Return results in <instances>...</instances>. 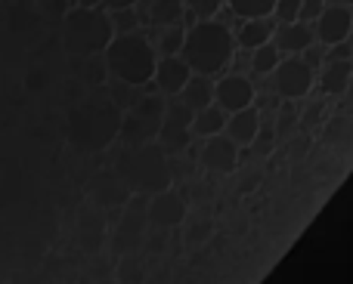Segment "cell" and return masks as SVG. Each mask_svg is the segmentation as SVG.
I'll list each match as a JSON object with an SVG mask.
<instances>
[{
	"mask_svg": "<svg viewBox=\"0 0 353 284\" xmlns=\"http://www.w3.org/2000/svg\"><path fill=\"white\" fill-rule=\"evenodd\" d=\"M332 50V59H350V43H338V47H329Z\"/></svg>",
	"mask_w": 353,
	"mask_h": 284,
	"instance_id": "obj_29",
	"label": "cell"
},
{
	"mask_svg": "<svg viewBox=\"0 0 353 284\" xmlns=\"http://www.w3.org/2000/svg\"><path fill=\"white\" fill-rule=\"evenodd\" d=\"M115 37L105 6H72L62 19V43L72 56H99Z\"/></svg>",
	"mask_w": 353,
	"mask_h": 284,
	"instance_id": "obj_4",
	"label": "cell"
},
{
	"mask_svg": "<svg viewBox=\"0 0 353 284\" xmlns=\"http://www.w3.org/2000/svg\"><path fill=\"white\" fill-rule=\"evenodd\" d=\"M180 99L189 105L192 111L205 109V105H214V84L208 74H192L186 84V90L180 93Z\"/></svg>",
	"mask_w": 353,
	"mask_h": 284,
	"instance_id": "obj_19",
	"label": "cell"
},
{
	"mask_svg": "<svg viewBox=\"0 0 353 284\" xmlns=\"http://www.w3.org/2000/svg\"><path fill=\"white\" fill-rule=\"evenodd\" d=\"M273 43L279 47L282 56H298V53H307V50L316 43V31H313V22H285V25H276V34H273Z\"/></svg>",
	"mask_w": 353,
	"mask_h": 284,
	"instance_id": "obj_12",
	"label": "cell"
},
{
	"mask_svg": "<svg viewBox=\"0 0 353 284\" xmlns=\"http://www.w3.org/2000/svg\"><path fill=\"white\" fill-rule=\"evenodd\" d=\"M230 12L236 19H270L276 10V0H226Z\"/></svg>",
	"mask_w": 353,
	"mask_h": 284,
	"instance_id": "obj_20",
	"label": "cell"
},
{
	"mask_svg": "<svg viewBox=\"0 0 353 284\" xmlns=\"http://www.w3.org/2000/svg\"><path fill=\"white\" fill-rule=\"evenodd\" d=\"M254 96H257V90L251 84V78H245V74H223L214 84V105H220L226 115L254 105Z\"/></svg>",
	"mask_w": 353,
	"mask_h": 284,
	"instance_id": "obj_8",
	"label": "cell"
},
{
	"mask_svg": "<svg viewBox=\"0 0 353 284\" xmlns=\"http://www.w3.org/2000/svg\"><path fill=\"white\" fill-rule=\"evenodd\" d=\"M103 62L109 74L124 87H146L159 65V50H155L152 37L143 31H130V34H115L112 43L105 47Z\"/></svg>",
	"mask_w": 353,
	"mask_h": 284,
	"instance_id": "obj_2",
	"label": "cell"
},
{
	"mask_svg": "<svg viewBox=\"0 0 353 284\" xmlns=\"http://www.w3.org/2000/svg\"><path fill=\"white\" fill-rule=\"evenodd\" d=\"M146 219L155 229H174V226H180L186 219V201L171 188H165V192L152 195L146 201Z\"/></svg>",
	"mask_w": 353,
	"mask_h": 284,
	"instance_id": "obj_10",
	"label": "cell"
},
{
	"mask_svg": "<svg viewBox=\"0 0 353 284\" xmlns=\"http://www.w3.org/2000/svg\"><path fill=\"white\" fill-rule=\"evenodd\" d=\"M273 34H276V25L270 19H245L236 28V43L242 50H257L273 41Z\"/></svg>",
	"mask_w": 353,
	"mask_h": 284,
	"instance_id": "obj_16",
	"label": "cell"
},
{
	"mask_svg": "<svg viewBox=\"0 0 353 284\" xmlns=\"http://www.w3.org/2000/svg\"><path fill=\"white\" fill-rule=\"evenodd\" d=\"M201 164L214 173H232L239 167V145L226 133L208 136L205 145H201Z\"/></svg>",
	"mask_w": 353,
	"mask_h": 284,
	"instance_id": "obj_11",
	"label": "cell"
},
{
	"mask_svg": "<svg viewBox=\"0 0 353 284\" xmlns=\"http://www.w3.org/2000/svg\"><path fill=\"white\" fill-rule=\"evenodd\" d=\"M165 99L161 96H140L128 111L121 115V127L118 136L124 140L128 149L134 145H146V142H159V130L165 121Z\"/></svg>",
	"mask_w": 353,
	"mask_h": 284,
	"instance_id": "obj_5",
	"label": "cell"
},
{
	"mask_svg": "<svg viewBox=\"0 0 353 284\" xmlns=\"http://www.w3.org/2000/svg\"><path fill=\"white\" fill-rule=\"evenodd\" d=\"M236 31L230 25L217 22V19H201V22L189 25L186 41H183V59L189 62L195 74H223L226 65L236 59Z\"/></svg>",
	"mask_w": 353,
	"mask_h": 284,
	"instance_id": "obj_1",
	"label": "cell"
},
{
	"mask_svg": "<svg viewBox=\"0 0 353 284\" xmlns=\"http://www.w3.org/2000/svg\"><path fill=\"white\" fill-rule=\"evenodd\" d=\"M261 130H263V121H261V111H257L254 105L226 115V130L223 133L230 136L239 149H242V145H254L257 136H261Z\"/></svg>",
	"mask_w": 353,
	"mask_h": 284,
	"instance_id": "obj_13",
	"label": "cell"
},
{
	"mask_svg": "<svg viewBox=\"0 0 353 284\" xmlns=\"http://www.w3.org/2000/svg\"><path fill=\"white\" fill-rule=\"evenodd\" d=\"M115 173L124 179V186L134 195H159L171 188V167H168V151L159 142L134 145L124 151V157L115 164Z\"/></svg>",
	"mask_w": 353,
	"mask_h": 284,
	"instance_id": "obj_3",
	"label": "cell"
},
{
	"mask_svg": "<svg viewBox=\"0 0 353 284\" xmlns=\"http://www.w3.org/2000/svg\"><path fill=\"white\" fill-rule=\"evenodd\" d=\"M112 28L115 34H130V31H140L143 25V12L137 6H128V10H112Z\"/></svg>",
	"mask_w": 353,
	"mask_h": 284,
	"instance_id": "obj_23",
	"label": "cell"
},
{
	"mask_svg": "<svg viewBox=\"0 0 353 284\" xmlns=\"http://www.w3.org/2000/svg\"><path fill=\"white\" fill-rule=\"evenodd\" d=\"M128 195H130V188L124 186V179L115 173V170H109V173H99L97 179H93V198H97L103 207L121 204V201H128Z\"/></svg>",
	"mask_w": 353,
	"mask_h": 284,
	"instance_id": "obj_17",
	"label": "cell"
},
{
	"mask_svg": "<svg viewBox=\"0 0 353 284\" xmlns=\"http://www.w3.org/2000/svg\"><path fill=\"white\" fill-rule=\"evenodd\" d=\"M183 16H186L183 0H149L143 22L155 25V28H171V25H183Z\"/></svg>",
	"mask_w": 353,
	"mask_h": 284,
	"instance_id": "obj_15",
	"label": "cell"
},
{
	"mask_svg": "<svg viewBox=\"0 0 353 284\" xmlns=\"http://www.w3.org/2000/svg\"><path fill=\"white\" fill-rule=\"evenodd\" d=\"M341 3H347V6H353V0H341Z\"/></svg>",
	"mask_w": 353,
	"mask_h": 284,
	"instance_id": "obj_31",
	"label": "cell"
},
{
	"mask_svg": "<svg viewBox=\"0 0 353 284\" xmlns=\"http://www.w3.org/2000/svg\"><path fill=\"white\" fill-rule=\"evenodd\" d=\"M325 10V0H304L301 3V19L304 22H316V16Z\"/></svg>",
	"mask_w": 353,
	"mask_h": 284,
	"instance_id": "obj_26",
	"label": "cell"
},
{
	"mask_svg": "<svg viewBox=\"0 0 353 284\" xmlns=\"http://www.w3.org/2000/svg\"><path fill=\"white\" fill-rule=\"evenodd\" d=\"M137 3H140V0H103V6H105V10H128V6H137Z\"/></svg>",
	"mask_w": 353,
	"mask_h": 284,
	"instance_id": "obj_28",
	"label": "cell"
},
{
	"mask_svg": "<svg viewBox=\"0 0 353 284\" xmlns=\"http://www.w3.org/2000/svg\"><path fill=\"white\" fill-rule=\"evenodd\" d=\"M192 68L183 56H159V65H155L152 74V84L161 96H180L186 90L189 78H192Z\"/></svg>",
	"mask_w": 353,
	"mask_h": 284,
	"instance_id": "obj_9",
	"label": "cell"
},
{
	"mask_svg": "<svg viewBox=\"0 0 353 284\" xmlns=\"http://www.w3.org/2000/svg\"><path fill=\"white\" fill-rule=\"evenodd\" d=\"M226 130V111L220 105H205V109L195 111L192 118V133L208 140V136H217Z\"/></svg>",
	"mask_w": 353,
	"mask_h": 284,
	"instance_id": "obj_18",
	"label": "cell"
},
{
	"mask_svg": "<svg viewBox=\"0 0 353 284\" xmlns=\"http://www.w3.org/2000/svg\"><path fill=\"white\" fill-rule=\"evenodd\" d=\"M279 62H282V53L273 41L257 47V50H251V68H254V74H273Z\"/></svg>",
	"mask_w": 353,
	"mask_h": 284,
	"instance_id": "obj_21",
	"label": "cell"
},
{
	"mask_svg": "<svg viewBox=\"0 0 353 284\" xmlns=\"http://www.w3.org/2000/svg\"><path fill=\"white\" fill-rule=\"evenodd\" d=\"M211 238V223H205V226H195L192 232H189V244H199V241H208Z\"/></svg>",
	"mask_w": 353,
	"mask_h": 284,
	"instance_id": "obj_27",
	"label": "cell"
},
{
	"mask_svg": "<svg viewBox=\"0 0 353 284\" xmlns=\"http://www.w3.org/2000/svg\"><path fill=\"white\" fill-rule=\"evenodd\" d=\"M74 6H103V0H74Z\"/></svg>",
	"mask_w": 353,
	"mask_h": 284,
	"instance_id": "obj_30",
	"label": "cell"
},
{
	"mask_svg": "<svg viewBox=\"0 0 353 284\" xmlns=\"http://www.w3.org/2000/svg\"><path fill=\"white\" fill-rule=\"evenodd\" d=\"M226 0H183V6H186V12L195 19V22H201V19H214L220 10H223Z\"/></svg>",
	"mask_w": 353,
	"mask_h": 284,
	"instance_id": "obj_24",
	"label": "cell"
},
{
	"mask_svg": "<svg viewBox=\"0 0 353 284\" xmlns=\"http://www.w3.org/2000/svg\"><path fill=\"white\" fill-rule=\"evenodd\" d=\"M301 3H304V0H276L273 19H276L279 25H285V22H298V19H301Z\"/></svg>",
	"mask_w": 353,
	"mask_h": 284,
	"instance_id": "obj_25",
	"label": "cell"
},
{
	"mask_svg": "<svg viewBox=\"0 0 353 284\" xmlns=\"http://www.w3.org/2000/svg\"><path fill=\"white\" fill-rule=\"evenodd\" d=\"M316 84V72L307 59L282 56V62L273 72V93L282 99H304Z\"/></svg>",
	"mask_w": 353,
	"mask_h": 284,
	"instance_id": "obj_6",
	"label": "cell"
},
{
	"mask_svg": "<svg viewBox=\"0 0 353 284\" xmlns=\"http://www.w3.org/2000/svg\"><path fill=\"white\" fill-rule=\"evenodd\" d=\"M353 80V62L350 59H329V65L319 72V87L325 96H341L347 93Z\"/></svg>",
	"mask_w": 353,
	"mask_h": 284,
	"instance_id": "obj_14",
	"label": "cell"
},
{
	"mask_svg": "<svg viewBox=\"0 0 353 284\" xmlns=\"http://www.w3.org/2000/svg\"><path fill=\"white\" fill-rule=\"evenodd\" d=\"M183 41H186V28L183 25H171V28H159V41L152 43L159 50V56H180Z\"/></svg>",
	"mask_w": 353,
	"mask_h": 284,
	"instance_id": "obj_22",
	"label": "cell"
},
{
	"mask_svg": "<svg viewBox=\"0 0 353 284\" xmlns=\"http://www.w3.org/2000/svg\"><path fill=\"white\" fill-rule=\"evenodd\" d=\"M313 31H316V43L323 47H338V43H347L353 34V12L347 3H325V10L316 16L313 22Z\"/></svg>",
	"mask_w": 353,
	"mask_h": 284,
	"instance_id": "obj_7",
	"label": "cell"
}]
</instances>
